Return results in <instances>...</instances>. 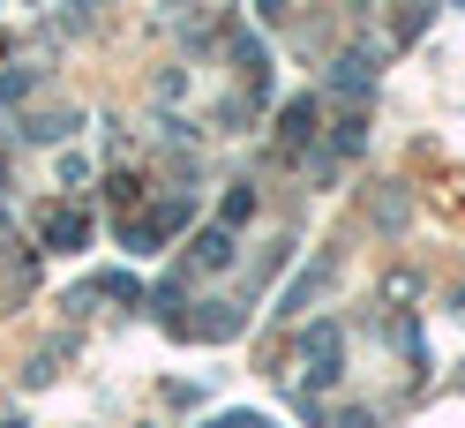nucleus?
Returning a JSON list of instances; mask_svg holds the SVG:
<instances>
[]
</instances>
